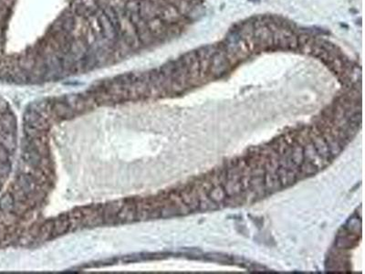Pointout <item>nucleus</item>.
Returning <instances> with one entry per match:
<instances>
[{
	"mask_svg": "<svg viewBox=\"0 0 365 274\" xmlns=\"http://www.w3.org/2000/svg\"><path fill=\"white\" fill-rule=\"evenodd\" d=\"M16 131L14 114L0 97V189L11 170V157L17 144Z\"/></svg>",
	"mask_w": 365,
	"mask_h": 274,
	"instance_id": "nucleus-1",
	"label": "nucleus"
},
{
	"mask_svg": "<svg viewBox=\"0 0 365 274\" xmlns=\"http://www.w3.org/2000/svg\"><path fill=\"white\" fill-rule=\"evenodd\" d=\"M230 65L226 51L217 48V50L211 58L210 67H209L211 73L215 77H221L229 71Z\"/></svg>",
	"mask_w": 365,
	"mask_h": 274,
	"instance_id": "nucleus-2",
	"label": "nucleus"
}]
</instances>
